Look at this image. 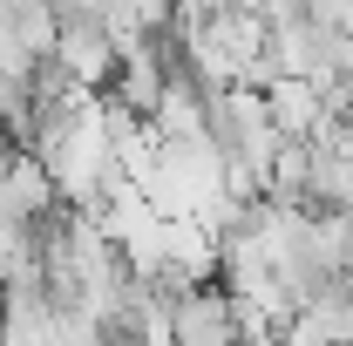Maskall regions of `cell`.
Wrapping results in <instances>:
<instances>
[{
	"instance_id": "7a4b0ae2",
	"label": "cell",
	"mask_w": 353,
	"mask_h": 346,
	"mask_svg": "<svg viewBox=\"0 0 353 346\" xmlns=\"http://www.w3.org/2000/svg\"><path fill=\"white\" fill-rule=\"evenodd\" d=\"M0 204L21 217V224H48V217L61 211V183H54V170H48L34 150H14L0 163Z\"/></svg>"
},
{
	"instance_id": "6da1fadb",
	"label": "cell",
	"mask_w": 353,
	"mask_h": 346,
	"mask_svg": "<svg viewBox=\"0 0 353 346\" xmlns=\"http://www.w3.org/2000/svg\"><path fill=\"white\" fill-rule=\"evenodd\" d=\"M170 346H245L238 299L231 292H211V285L176 292V340Z\"/></svg>"
}]
</instances>
